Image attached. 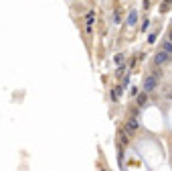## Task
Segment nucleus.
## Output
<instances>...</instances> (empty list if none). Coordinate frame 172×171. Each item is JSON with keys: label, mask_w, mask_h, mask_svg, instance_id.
<instances>
[{"label": "nucleus", "mask_w": 172, "mask_h": 171, "mask_svg": "<svg viewBox=\"0 0 172 171\" xmlns=\"http://www.w3.org/2000/svg\"><path fill=\"white\" fill-rule=\"evenodd\" d=\"M142 88H144V92H154V90L158 88V78L156 75H148V78L144 80V84H142Z\"/></svg>", "instance_id": "f257e3e1"}, {"label": "nucleus", "mask_w": 172, "mask_h": 171, "mask_svg": "<svg viewBox=\"0 0 172 171\" xmlns=\"http://www.w3.org/2000/svg\"><path fill=\"white\" fill-rule=\"evenodd\" d=\"M168 61H170V53L164 51V49H162L160 53H156V57H154V63H156V65H164V63H168Z\"/></svg>", "instance_id": "f03ea898"}, {"label": "nucleus", "mask_w": 172, "mask_h": 171, "mask_svg": "<svg viewBox=\"0 0 172 171\" xmlns=\"http://www.w3.org/2000/svg\"><path fill=\"white\" fill-rule=\"evenodd\" d=\"M138 126H140V122H138V118H136V116H132L130 120L126 122V130H128V132H134V130H138Z\"/></svg>", "instance_id": "7ed1b4c3"}, {"label": "nucleus", "mask_w": 172, "mask_h": 171, "mask_svg": "<svg viewBox=\"0 0 172 171\" xmlns=\"http://www.w3.org/2000/svg\"><path fill=\"white\" fill-rule=\"evenodd\" d=\"M136 20H138V12L136 10H130V14H128V19H126V25H128V27H134Z\"/></svg>", "instance_id": "20e7f679"}, {"label": "nucleus", "mask_w": 172, "mask_h": 171, "mask_svg": "<svg viewBox=\"0 0 172 171\" xmlns=\"http://www.w3.org/2000/svg\"><path fill=\"white\" fill-rule=\"evenodd\" d=\"M93 23H95V14H93V12L89 10L87 14H85V25H87V27H91Z\"/></svg>", "instance_id": "39448f33"}, {"label": "nucleus", "mask_w": 172, "mask_h": 171, "mask_svg": "<svg viewBox=\"0 0 172 171\" xmlns=\"http://www.w3.org/2000/svg\"><path fill=\"white\" fill-rule=\"evenodd\" d=\"M146 94H148V92H142V94H138V104H140V106H144L146 102H148V98H146Z\"/></svg>", "instance_id": "423d86ee"}, {"label": "nucleus", "mask_w": 172, "mask_h": 171, "mask_svg": "<svg viewBox=\"0 0 172 171\" xmlns=\"http://www.w3.org/2000/svg\"><path fill=\"white\" fill-rule=\"evenodd\" d=\"M162 49H164V51H168V53L172 55V41L168 39V41H166V43H164V45H162Z\"/></svg>", "instance_id": "0eeeda50"}, {"label": "nucleus", "mask_w": 172, "mask_h": 171, "mask_svg": "<svg viewBox=\"0 0 172 171\" xmlns=\"http://www.w3.org/2000/svg\"><path fill=\"white\" fill-rule=\"evenodd\" d=\"M115 63H118V65H122V63H124V55H122V53L115 55Z\"/></svg>", "instance_id": "6e6552de"}, {"label": "nucleus", "mask_w": 172, "mask_h": 171, "mask_svg": "<svg viewBox=\"0 0 172 171\" xmlns=\"http://www.w3.org/2000/svg\"><path fill=\"white\" fill-rule=\"evenodd\" d=\"M166 100H172V90H168V92H166Z\"/></svg>", "instance_id": "1a4fd4ad"}, {"label": "nucleus", "mask_w": 172, "mask_h": 171, "mask_svg": "<svg viewBox=\"0 0 172 171\" xmlns=\"http://www.w3.org/2000/svg\"><path fill=\"white\" fill-rule=\"evenodd\" d=\"M172 2V0H164V10H166V8H168V4Z\"/></svg>", "instance_id": "9d476101"}, {"label": "nucleus", "mask_w": 172, "mask_h": 171, "mask_svg": "<svg viewBox=\"0 0 172 171\" xmlns=\"http://www.w3.org/2000/svg\"><path fill=\"white\" fill-rule=\"evenodd\" d=\"M168 39H170V41H172V29H170V35H168Z\"/></svg>", "instance_id": "9b49d317"}]
</instances>
